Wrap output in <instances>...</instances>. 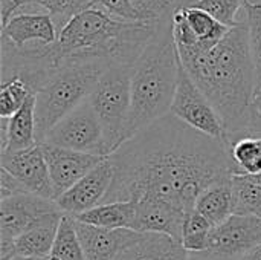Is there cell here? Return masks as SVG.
I'll list each match as a JSON object with an SVG mask.
<instances>
[{"label":"cell","mask_w":261,"mask_h":260,"mask_svg":"<svg viewBox=\"0 0 261 260\" xmlns=\"http://www.w3.org/2000/svg\"><path fill=\"white\" fill-rule=\"evenodd\" d=\"M214 225L196 208L187 213L180 244L190 253H200L206 248Z\"/></svg>","instance_id":"obj_27"},{"label":"cell","mask_w":261,"mask_h":260,"mask_svg":"<svg viewBox=\"0 0 261 260\" xmlns=\"http://www.w3.org/2000/svg\"><path fill=\"white\" fill-rule=\"evenodd\" d=\"M242 133H246V135H251V136H255V138H261V115L252 113L246 130L242 132ZM242 133H239V135H242ZM232 136H236V135H232Z\"/></svg>","instance_id":"obj_33"},{"label":"cell","mask_w":261,"mask_h":260,"mask_svg":"<svg viewBox=\"0 0 261 260\" xmlns=\"http://www.w3.org/2000/svg\"><path fill=\"white\" fill-rule=\"evenodd\" d=\"M261 247V216L232 215L213 228L208 245L200 253H191L199 260H240Z\"/></svg>","instance_id":"obj_7"},{"label":"cell","mask_w":261,"mask_h":260,"mask_svg":"<svg viewBox=\"0 0 261 260\" xmlns=\"http://www.w3.org/2000/svg\"><path fill=\"white\" fill-rule=\"evenodd\" d=\"M138 21L150 25H167L173 21L177 0H132Z\"/></svg>","instance_id":"obj_28"},{"label":"cell","mask_w":261,"mask_h":260,"mask_svg":"<svg viewBox=\"0 0 261 260\" xmlns=\"http://www.w3.org/2000/svg\"><path fill=\"white\" fill-rule=\"evenodd\" d=\"M110 158L115 178L102 204L158 199L190 213L206 187L234 175L226 143L193 129L171 112L125 141Z\"/></svg>","instance_id":"obj_1"},{"label":"cell","mask_w":261,"mask_h":260,"mask_svg":"<svg viewBox=\"0 0 261 260\" xmlns=\"http://www.w3.org/2000/svg\"><path fill=\"white\" fill-rule=\"evenodd\" d=\"M41 147L47 162L55 199L107 158L95 153L58 147L47 143H41Z\"/></svg>","instance_id":"obj_13"},{"label":"cell","mask_w":261,"mask_h":260,"mask_svg":"<svg viewBox=\"0 0 261 260\" xmlns=\"http://www.w3.org/2000/svg\"><path fill=\"white\" fill-rule=\"evenodd\" d=\"M231 178L211 184L196 201V210L203 215L214 227L223 224L229 216L234 215Z\"/></svg>","instance_id":"obj_22"},{"label":"cell","mask_w":261,"mask_h":260,"mask_svg":"<svg viewBox=\"0 0 261 260\" xmlns=\"http://www.w3.org/2000/svg\"><path fill=\"white\" fill-rule=\"evenodd\" d=\"M58 38V29L49 14H17L2 25V43L23 48L31 43L50 44Z\"/></svg>","instance_id":"obj_16"},{"label":"cell","mask_w":261,"mask_h":260,"mask_svg":"<svg viewBox=\"0 0 261 260\" xmlns=\"http://www.w3.org/2000/svg\"><path fill=\"white\" fill-rule=\"evenodd\" d=\"M115 260H119V259H118V257H116V259H115Z\"/></svg>","instance_id":"obj_41"},{"label":"cell","mask_w":261,"mask_h":260,"mask_svg":"<svg viewBox=\"0 0 261 260\" xmlns=\"http://www.w3.org/2000/svg\"><path fill=\"white\" fill-rule=\"evenodd\" d=\"M232 208L236 215H257L261 210V185L249 175H232Z\"/></svg>","instance_id":"obj_24"},{"label":"cell","mask_w":261,"mask_h":260,"mask_svg":"<svg viewBox=\"0 0 261 260\" xmlns=\"http://www.w3.org/2000/svg\"><path fill=\"white\" fill-rule=\"evenodd\" d=\"M170 112L193 129L226 143V132L220 115L200 87L194 83L180 60L177 87Z\"/></svg>","instance_id":"obj_10"},{"label":"cell","mask_w":261,"mask_h":260,"mask_svg":"<svg viewBox=\"0 0 261 260\" xmlns=\"http://www.w3.org/2000/svg\"><path fill=\"white\" fill-rule=\"evenodd\" d=\"M196 6L206 11L216 20L229 28L242 21V18H239V12L246 8V5L240 0H200Z\"/></svg>","instance_id":"obj_30"},{"label":"cell","mask_w":261,"mask_h":260,"mask_svg":"<svg viewBox=\"0 0 261 260\" xmlns=\"http://www.w3.org/2000/svg\"><path fill=\"white\" fill-rule=\"evenodd\" d=\"M109 66L110 63L104 60L66 61L49 74L35 93L37 141L40 144L61 118L89 98Z\"/></svg>","instance_id":"obj_5"},{"label":"cell","mask_w":261,"mask_h":260,"mask_svg":"<svg viewBox=\"0 0 261 260\" xmlns=\"http://www.w3.org/2000/svg\"><path fill=\"white\" fill-rule=\"evenodd\" d=\"M50 256L60 260H87L75 228L73 216L66 213L63 215Z\"/></svg>","instance_id":"obj_26"},{"label":"cell","mask_w":261,"mask_h":260,"mask_svg":"<svg viewBox=\"0 0 261 260\" xmlns=\"http://www.w3.org/2000/svg\"><path fill=\"white\" fill-rule=\"evenodd\" d=\"M245 17L249 28V44L255 66V87L258 90L261 87V3L251 0L245 8Z\"/></svg>","instance_id":"obj_29"},{"label":"cell","mask_w":261,"mask_h":260,"mask_svg":"<svg viewBox=\"0 0 261 260\" xmlns=\"http://www.w3.org/2000/svg\"><path fill=\"white\" fill-rule=\"evenodd\" d=\"M200 0H177L176 3V9L179 8H191V6H196Z\"/></svg>","instance_id":"obj_36"},{"label":"cell","mask_w":261,"mask_h":260,"mask_svg":"<svg viewBox=\"0 0 261 260\" xmlns=\"http://www.w3.org/2000/svg\"><path fill=\"white\" fill-rule=\"evenodd\" d=\"M63 215L64 213H52L18 236L15 239L17 256L47 259L54 248Z\"/></svg>","instance_id":"obj_19"},{"label":"cell","mask_w":261,"mask_h":260,"mask_svg":"<svg viewBox=\"0 0 261 260\" xmlns=\"http://www.w3.org/2000/svg\"><path fill=\"white\" fill-rule=\"evenodd\" d=\"M231 28L216 20L206 11L191 6L173 14V38L180 61H188L214 48Z\"/></svg>","instance_id":"obj_8"},{"label":"cell","mask_w":261,"mask_h":260,"mask_svg":"<svg viewBox=\"0 0 261 260\" xmlns=\"http://www.w3.org/2000/svg\"><path fill=\"white\" fill-rule=\"evenodd\" d=\"M132 67L110 64L89 95V101L102 126L109 156L125 143L132 107Z\"/></svg>","instance_id":"obj_6"},{"label":"cell","mask_w":261,"mask_h":260,"mask_svg":"<svg viewBox=\"0 0 261 260\" xmlns=\"http://www.w3.org/2000/svg\"><path fill=\"white\" fill-rule=\"evenodd\" d=\"M252 113H258L261 115V87L255 92L254 95V101H252Z\"/></svg>","instance_id":"obj_34"},{"label":"cell","mask_w":261,"mask_h":260,"mask_svg":"<svg viewBox=\"0 0 261 260\" xmlns=\"http://www.w3.org/2000/svg\"><path fill=\"white\" fill-rule=\"evenodd\" d=\"M73 221L87 260H115L141 234L130 228H104Z\"/></svg>","instance_id":"obj_15"},{"label":"cell","mask_w":261,"mask_h":260,"mask_svg":"<svg viewBox=\"0 0 261 260\" xmlns=\"http://www.w3.org/2000/svg\"><path fill=\"white\" fill-rule=\"evenodd\" d=\"M182 64L220 115L226 136L245 132L257 90L246 17L214 48Z\"/></svg>","instance_id":"obj_2"},{"label":"cell","mask_w":261,"mask_h":260,"mask_svg":"<svg viewBox=\"0 0 261 260\" xmlns=\"http://www.w3.org/2000/svg\"><path fill=\"white\" fill-rule=\"evenodd\" d=\"M35 95L32 86L20 75L2 78L0 84V116H12L31 97Z\"/></svg>","instance_id":"obj_25"},{"label":"cell","mask_w":261,"mask_h":260,"mask_svg":"<svg viewBox=\"0 0 261 260\" xmlns=\"http://www.w3.org/2000/svg\"><path fill=\"white\" fill-rule=\"evenodd\" d=\"M37 141V123H35V95H31L24 104L8 118V139L3 152H17L29 149Z\"/></svg>","instance_id":"obj_20"},{"label":"cell","mask_w":261,"mask_h":260,"mask_svg":"<svg viewBox=\"0 0 261 260\" xmlns=\"http://www.w3.org/2000/svg\"><path fill=\"white\" fill-rule=\"evenodd\" d=\"M0 164L5 170L15 176L29 193L55 199L41 144H35L24 150L3 152L0 156Z\"/></svg>","instance_id":"obj_14"},{"label":"cell","mask_w":261,"mask_h":260,"mask_svg":"<svg viewBox=\"0 0 261 260\" xmlns=\"http://www.w3.org/2000/svg\"><path fill=\"white\" fill-rule=\"evenodd\" d=\"M21 193H29V192L15 176H12L8 170L2 167L0 169V201L15 196V195H21Z\"/></svg>","instance_id":"obj_32"},{"label":"cell","mask_w":261,"mask_h":260,"mask_svg":"<svg viewBox=\"0 0 261 260\" xmlns=\"http://www.w3.org/2000/svg\"><path fill=\"white\" fill-rule=\"evenodd\" d=\"M115 178V164L110 156L102 159L69 190L60 195L55 201L63 213L78 216L99 204H102L106 195Z\"/></svg>","instance_id":"obj_12"},{"label":"cell","mask_w":261,"mask_h":260,"mask_svg":"<svg viewBox=\"0 0 261 260\" xmlns=\"http://www.w3.org/2000/svg\"><path fill=\"white\" fill-rule=\"evenodd\" d=\"M11 260H47V259H43V257H24V256H15V257H12Z\"/></svg>","instance_id":"obj_37"},{"label":"cell","mask_w":261,"mask_h":260,"mask_svg":"<svg viewBox=\"0 0 261 260\" xmlns=\"http://www.w3.org/2000/svg\"><path fill=\"white\" fill-rule=\"evenodd\" d=\"M191 260H199V259H197V257H196L194 254H191Z\"/></svg>","instance_id":"obj_39"},{"label":"cell","mask_w":261,"mask_h":260,"mask_svg":"<svg viewBox=\"0 0 261 260\" xmlns=\"http://www.w3.org/2000/svg\"><path fill=\"white\" fill-rule=\"evenodd\" d=\"M135 231L168 234L180 242L187 213L180 208L158 199L136 201Z\"/></svg>","instance_id":"obj_17"},{"label":"cell","mask_w":261,"mask_h":260,"mask_svg":"<svg viewBox=\"0 0 261 260\" xmlns=\"http://www.w3.org/2000/svg\"><path fill=\"white\" fill-rule=\"evenodd\" d=\"M240 260H261V247L249 251L245 257H242Z\"/></svg>","instance_id":"obj_35"},{"label":"cell","mask_w":261,"mask_h":260,"mask_svg":"<svg viewBox=\"0 0 261 260\" xmlns=\"http://www.w3.org/2000/svg\"><path fill=\"white\" fill-rule=\"evenodd\" d=\"M119 260H191V253L168 234L141 233L119 256Z\"/></svg>","instance_id":"obj_18"},{"label":"cell","mask_w":261,"mask_h":260,"mask_svg":"<svg viewBox=\"0 0 261 260\" xmlns=\"http://www.w3.org/2000/svg\"><path fill=\"white\" fill-rule=\"evenodd\" d=\"M257 3H261V2H257Z\"/></svg>","instance_id":"obj_42"},{"label":"cell","mask_w":261,"mask_h":260,"mask_svg":"<svg viewBox=\"0 0 261 260\" xmlns=\"http://www.w3.org/2000/svg\"><path fill=\"white\" fill-rule=\"evenodd\" d=\"M159 26L110 15L99 6L76 14L58 32L49 52L54 67L66 61L104 60L110 64L133 66L154 38Z\"/></svg>","instance_id":"obj_3"},{"label":"cell","mask_w":261,"mask_h":260,"mask_svg":"<svg viewBox=\"0 0 261 260\" xmlns=\"http://www.w3.org/2000/svg\"><path fill=\"white\" fill-rule=\"evenodd\" d=\"M136 201H116L99 204L78 216L75 219L104 228H135L136 221Z\"/></svg>","instance_id":"obj_21"},{"label":"cell","mask_w":261,"mask_h":260,"mask_svg":"<svg viewBox=\"0 0 261 260\" xmlns=\"http://www.w3.org/2000/svg\"><path fill=\"white\" fill-rule=\"evenodd\" d=\"M257 215H258V216H261V210H258V213H257Z\"/></svg>","instance_id":"obj_40"},{"label":"cell","mask_w":261,"mask_h":260,"mask_svg":"<svg viewBox=\"0 0 261 260\" xmlns=\"http://www.w3.org/2000/svg\"><path fill=\"white\" fill-rule=\"evenodd\" d=\"M93 3H95V0H15L11 8L9 18L15 14L17 9H20L23 6L37 5L47 11V14L54 18L57 29L60 32L69 23V20L72 17H75L86 8L93 6Z\"/></svg>","instance_id":"obj_23"},{"label":"cell","mask_w":261,"mask_h":260,"mask_svg":"<svg viewBox=\"0 0 261 260\" xmlns=\"http://www.w3.org/2000/svg\"><path fill=\"white\" fill-rule=\"evenodd\" d=\"M93 5L99 6L101 9H104L113 17L130 20V21H138L132 0H95Z\"/></svg>","instance_id":"obj_31"},{"label":"cell","mask_w":261,"mask_h":260,"mask_svg":"<svg viewBox=\"0 0 261 260\" xmlns=\"http://www.w3.org/2000/svg\"><path fill=\"white\" fill-rule=\"evenodd\" d=\"M249 176H251L255 182H258V184L261 185V173H257V175H249Z\"/></svg>","instance_id":"obj_38"},{"label":"cell","mask_w":261,"mask_h":260,"mask_svg":"<svg viewBox=\"0 0 261 260\" xmlns=\"http://www.w3.org/2000/svg\"><path fill=\"white\" fill-rule=\"evenodd\" d=\"M52 213H63L55 199L21 193L0 201V238L17 239Z\"/></svg>","instance_id":"obj_11"},{"label":"cell","mask_w":261,"mask_h":260,"mask_svg":"<svg viewBox=\"0 0 261 260\" xmlns=\"http://www.w3.org/2000/svg\"><path fill=\"white\" fill-rule=\"evenodd\" d=\"M179 75L173 21L161 25L154 38L132 67V107L125 141L170 113Z\"/></svg>","instance_id":"obj_4"},{"label":"cell","mask_w":261,"mask_h":260,"mask_svg":"<svg viewBox=\"0 0 261 260\" xmlns=\"http://www.w3.org/2000/svg\"><path fill=\"white\" fill-rule=\"evenodd\" d=\"M58 147L109 156L102 126L89 98L61 118L46 135L44 141Z\"/></svg>","instance_id":"obj_9"}]
</instances>
